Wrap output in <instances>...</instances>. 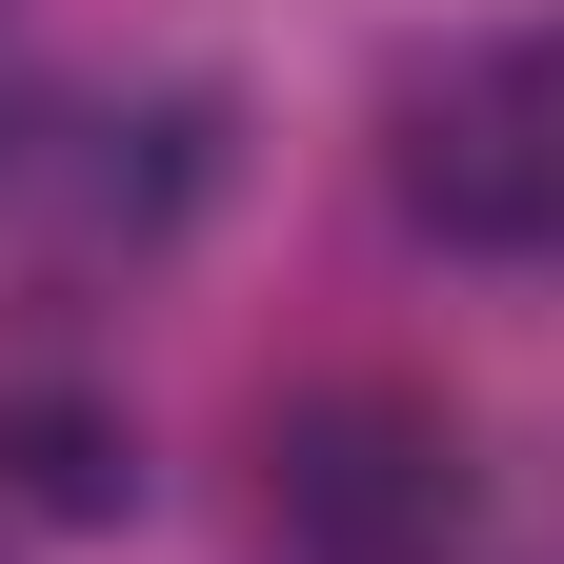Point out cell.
<instances>
[{"instance_id":"cell-4","label":"cell","mask_w":564,"mask_h":564,"mask_svg":"<svg viewBox=\"0 0 564 564\" xmlns=\"http://www.w3.org/2000/svg\"><path fill=\"white\" fill-rule=\"evenodd\" d=\"M282 564H343V544H282Z\"/></svg>"},{"instance_id":"cell-1","label":"cell","mask_w":564,"mask_h":564,"mask_svg":"<svg viewBox=\"0 0 564 564\" xmlns=\"http://www.w3.org/2000/svg\"><path fill=\"white\" fill-rule=\"evenodd\" d=\"M403 202L444 242H564V41H524V61H484V82L423 101Z\"/></svg>"},{"instance_id":"cell-3","label":"cell","mask_w":564,"mask_h":564,"mask_svg":"<svg viewBox=\"0 0 564 564\" xmlns=\"http://www.w3.org/2000/svg\"><path fill=\"white\" fill-rule=\"evenodd\" d=\"M0 444H21V484H41V505H121V464H101V423H82V403H21Z\"/></svg>"},{"instance_id":"cell-2","label":"cell","mask_w":564,"mask_h":564,"mask_svg":"<svg viewBox=\"0 0 564 564\" xmlns=\"http://www.w3.org/2000/svg\"><path fill=\"white\" fill-rule=\"evenodd\" d=\"M282 524L343 544V564H423V544H444V444L383 423V403H323L303 444H282Z\"/></svg>"}]
</instances>
